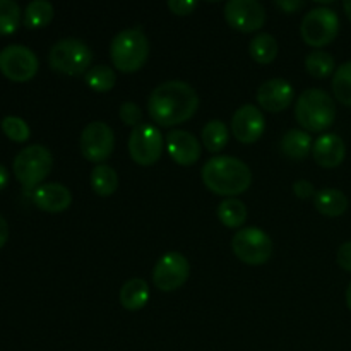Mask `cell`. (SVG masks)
Segmentation results:
<instances>
[{
	"label": "cell",
	"mask_w": 351,
	"mask_h": 351,
	"mask_svg": "<svg viewBox=\"0 0 351 351\" xmlns=\"http://www.w3.org/2000/svg\"><path fill=\"white\" fill-rule=\"evenodd\" d=\"M199 96L191 84L184 81H167L156 86L147 99V112L160 127H173L195 115Z\"/></svg>",
	"instance_id": "obj_1"
},
{
	"label": "cell",
	"mask_w": 351,
	"mask_h": 351,
	"mask_svg": "<svg viewBox=\"0 0 351 351\" xmlns=\"http://www.w3.org/2000/svg\"><path fill=\"white\" fill-rule=\"evenodd\" d=\"M202 184L216 195L243 194L252 184V171L242 160L233 156H215L202 167Z\"/></svg>",
	"instance_id": "obj_2"
},
{
	"label": "cell",
	"mask_w": 351,
	"mask_h": 351,
	"mask_svg": "<svg viewBox=\"0 0 351 351\" xmlns=\"http://www.w3.org/2000/svg\"><path fill=\"white\" fill-rule=\"evenodd\" d=\"M113 67L123 74H134L146 65L149 58V40L141 27H129L117 34L110 43Z\"/></svg>",
	"instance_id": "obj_3"
},
{
	"label": "cell",
	"mask_w": 351,
	"mask_h": 351,
	"mask_svg": "<svg viewBox=\"0 0 351 351\" xmlns=\"http://www.w3.org/2000/svg\"><path fill=\"white\" fill-rule=\"evenodd\" d=\"M295 119L305 132H324L335 123V99L322 89H307L298 96Z\"/></svg>",
	"instance_id": "obj_4"
},
{
	"label": "cell",
	"mask_w": 351,
	"mask_h": 351,
	"mask_svg": "<svg viewBox=\"0 0 351 351\" xmlns=\"http://www.w3.org/2000/svg\"><path fill=\"white\" fill-rule=\"evenodd\" d=\"M12 168L24 191L33 192L50 175L53 168V156L48 147L41 144H31L16 154Z\"/></svg>",
	"instance_id": "obj_5"
},
{
	"label": "cell",
	"mask_w": 351,
	"mask_h": 351,
	"mask_svg": "<svg viewBox=\"0 0 351 351\" xmlns=\"http://www.w3.org/2000/svg\"><path fill=\"white\" fill-rule=\"evenodd\" d=\"M48 62L53 71L65 75H81L89 71L93 62V51L84 41L77 38L58 40L48 53Z\"/></svg>",
	"instance_id": "obj_6"
},
{
	"label": "cell",
	"mask_w": 351,
	"mask_h": 351,
	"mask_svg": "<svg viewBox=\"0 0 351 351\" xmlns=\"http://www.w3.org/2000/svg\"><path fill=\"white\" fill-rule=\"evenodd\" d=\"M232 250L242 263L249 266H263L273 256V240L264 230L247 226L233 235Z\"/></svg>",
	"instance_id": "obj_7"
},
{
	"label": "cell",
	"mask_w": 351,
	"mask_h": 351,
	"mask_svg": "<svg viewBox=\"0 0 351 351\" xmlns=\"http://www.w3.org/2000/svg\"><path fill=\"white\" fill-rule=\"evenodd\" d=\"M339 33L338 14L328 7H315L302 19V40L314 48H322L332 43Z\"/></svg>",
	"instance_id": "obj_8"
},
{
	"label": "cell",
	"mask_w": 351,
	"mask_h": 351,
	"mask_svg": "<svg viewBox=\"0 0 351 351\" xmlns=\"http://www.w3.org/2000/svg\"><path fill=\"white\" fill-rule=\"evenodd\" d=\"M130 158L141 167H151L163 153V136L156 125L141 123L134 127L129 137Z\"/></svg>",
	"instance_id": "obj_9"
},
{
	"label": "cell",
	"mask_w": 351,
	"mask_h": 351,
	"mask_svg": "<svg viewBox=\"0 0 351 351\" xmlns=\"http://www.w3.org/2000/svg\"><path fill=\"white\" fill-rule=\"evenodd\" d=\"M40 62L36 53L24 45H9L0 51V71L14 82H26L36 75Z\"/></svg>",
	"instance_id": "obj_10"
},
{
	"label": "cell",
	"mask_w": 351,
	"mask_h": 351,
	"mask_svg": "<svg viewBox=\"0 0 351 351\" xmlns=\"http://www.w3.org/2000/svg\"><path fill=\"white\" fill-rule=\"evenodd\" d=\"M79 146L86 160L101 165L115 149V134L108 123L91 122L82 129Z\"/></svg>",
	"instance_id": "obj_11"
},
{
	"label": "cell",
	"mask_w": 351,
	"mask_h": 351,
	"mask_svg": "<svg viewBox=\"0 0 351 351\" xmlns=\"http://www.w3.org/2000/svg\"><path fill=\"white\" fill-rule=\"evenodd\" d=\"M191 274V264L180 252H168L158 259L153 269V283L161 291H175L184 287Z\"/></svg>",
	"instance_id": "obj_12"
},
{
	"label": "cell",
	"mask_w": 351,
	"mask_h": 351,
	"mask_svg": "<svg viewBox=\"0 0 351 351\" xmlns=\"http://www.w3.org/2000/svg\"><path fill=\"white\" fill-rule=\"evenodd\" d=\"M225 19L240 33H254L266 23V10L257 0H230L225 5Z\"/></svg>",
	"instance_id": "obj_13"
},
{
	"label": "cell",
	"mask_w": 351,
	"mask_h": 351,
	"mask_svg": "<svg viewBox=\"0 0 351 351\" xmlns=\"http://www.w3.org/2000/svg\"><path fill=\"white\" fill-rule=\"evenodd\" d=\"M266 120L263 112L254 105H243L232 117V134L239 143L254 144L263 137Z\"/></svg>",
	"instance_id": "obj_14"
},
{
	"label": "cell",
	"mask_w": 351,
	"mask_h": 351,
	"mask_svg": "<svg viewBox=\"0 0 351 351\" xmlns=\"http://www.w3.org/2000/svg\"><path fill=\"white\" fill-rule=\"evenodd\" d=\"M165 144H167V151L171 160L180 167H192L201 158V143L194 134L187 130H170L167 134Z\"/></svg>",
	"instance_id": "obj_15"
},
{
	"label": "cell",
	"mask_w": 351,
	"mask_h": 351,
	"mask_svg": "<svg viewBox=\"0 0 351 351\" xmlns=\"http://www.w3.org/2000/svg\"><path fill=\"white\" fill-rule=\"evenodd\" d=\"M295 96L293 86L285 79H269L257 89V101L261 108L271 113H280L291 105Z\"/></svg>",
	"instance_id": "obj_16"
},
{
	"label": "cell",
	"mask_w": 351,
	"mask_h": 351,
	"mask_svg": "<svg viewBox=\"0 0 351 351\" xmlns=\"http://www.w3.org/2000/svg\"><path fill=\"white\" fill-rule=\"evenodd\" d=\"M31 199L36 208L47 213H62L71 208L72 204L71 191L57 182L41 184L40 187L31 192Z\"/></svg>",
	"instance_id": "obj_17"
},
{
	"label": "cell",
	"mask_w": 351,
	"mask_h": 351,
	"mask_svg": "<svg viewBox=\"0 0 351 351\" xmlns=\"http://www.w3.org/2000/svg\"><path fill=\"white\" fill-rule=\"evenodd\" d=\"M312 156L315 163L322 168H336L343 163L346 156L345 141L338 134H322L314 141Z\"/></svg>",
	"instance_id": "obj_18"
},
{
	"label": "cell",
	"mask_w": 351,
	"mask_h": 351,
	"mask_svg": "<svg viewBox=\"0 0 351 351\" xmlns=\"http://www.w3.org/2000/svg\"><path fill=\"white\" fill-rule=\"evenodd\" d=\"M120 304L127 311H141L149 302V287L143 278H132L120 288Z\"/></svg>",
	"instance_id": "obj_19"
},
{
	"label": "cell",
	"mask_w": 351,
	"mask_h": 351,
	"mask_svg": "<svg viewBox=\"0 0 351 351\" xmlns=\"http://www.w3.org/2000/svg\"><path fill=\"white\" fill-rule=\"evenodd\" d=\"M314 206L321 215L328 218H338L348 209V197L338 189H322L315 194Z\"/></svg>",
	"instance_id": "obj_20"
},
{
	"label": "cell",
	"mask_w": 351,
	"mask_h": 351,
	"mask_svg": "<svg viewBox=\"0 0 351 351\" xmlns=\"http://www.w3.org/2000/svg\"><path fill=\"white\" fill-rule=\"evenodd\" d=\"M312 137L311 134L302 129H291L281 139L280 147L285 156L291 160H305L312 153Z\"/></svg>",
	"instance_id": "obj_21"
},
{
	"label": "cell",
	"mask_w": 351,
	"mask_h": 351,
	"mask_svg": "<svg viewBox=\"0 0 351 351\" xmlns=\"http://www.w3.org/2000/svg\"><path fill=\"white\" fill-rule=\"evenodd\" d=\"M91 187L95 194L110 197L119 189V175L108 165H96L91 171Z\"/></svg>",
	"instance_id": "obj_22"
},
{
	"label": "cell",
	"mask_w": 351,
	"mask_h": 351,
	"mask_svg": "<svg viewBox=\"0 0 351 351\" xmlns=\"http://www.w3.org/2000/svg\"><path fill=\"white\" fill-rule=\"evenodd\" d=\"M249 53L257 64H271L278 55V41L274 40L273 34L259 33L257 36L252 38V41H250Z\"/></svg>",
	"instance_id": "obj_23"
},
{
	"label": "cell",
	"mask_w": 351,
	"mask_h": 351,
	"mask_svg": "<svg viewBox=\"0 0 351 351\" xmlns=\"http://www.w3.org/2000/svg\"><path fill=\"white\" fill-rule=\"evenodd\" d=\"M53 14L55 9L48 0H33V2L27 3L26 10H24V24L29 29L45 27L51 23Z\"/></svg>",
	"instance_id": "obj_24"
},
{
	"label": "cell",
	"mask_w": 351,
	"mask_h": 351,
	"mask_svg": "<svg viewBox=\"0 0 351 351\" xmlns=\"http://www.w3.org/2000/svg\"><path fill=\"white\" fill-rule=\"evenodd\" d=\"M230 129L221 120H211L202 129V144L209 153H219L228 144Z\"/></svg>",
	"instance_id": "obj_25"
},
{
	"label": "cell",
	"mask_w": 351,
	"mask_h": 351,
	"mask_svg": "<svg viewBox=\"0 0 351 351\" xmlns=\"http://www.w3.org/2000/svg\"><path fill=\"white\" fill-rule=\"evenodd\" d=\"M218 219L228 228H240L247 219V208L235 197L225 199L218 206Z\"/></svg>",
	"instance_id": "obj_26"
},
{
	"label": "cell",
	"mask_w": 351,
	"mask_h": 351,
	"mask_svg": "<svg viewBox=\"0 0 351 351\" xmlns=\"http://www.w3.org/2000/svg\"><path fill=\"white\" fill-rule=\"evenodd\" d=\"M335 58L328 51L315 50L305 57V69L315 79H324L335 72Z\"/></svg>",
	"instance_id": "obj_27"
},
{
	"label": "cell",
	"mask_w": 351,
	"mask_h": 351,
	"mask_svg": "<svg viewBox=\"0 0 351 351\" xmlns=\"http://www.w3.org/2000/svg\"><path fill=\"white\" fill-rule=\"evenodd\" d=\"M86 82L93 91L106 93L115 86L117 74L108 65H95L86 72Z\"/></svg>",
	"instance_id": "obj_28"
},
{
	"label": "cell",
	"mask_w": 351,
	"mask_h": 351,
	"mask_svg": "<svg viewBox=\"0 0 351 351\" xmlns=\"http://www.w3.org/2000/svg\"><path fill=\"white\" fill-rule=\"evenodd\" d=\"M332 93L343 105L351 106V62L339 65L332 75Z\"/></svg>",
	"instance_id": "obj_29"
},
{
	"label": "cell",
	"mask_w": 351,
	"mask_h": 351,
	"mask_svg": "<svg viewBox=\"0 0 351 351\" xmlns=\"http://www.w3.org/2000/svg\"><path fill=\"white\" fill-rule=\"evenodd\" d=\"M21 7L14 0H0V34H10L19 27Z\"/></svg>",
	"instance_id": "obj_30"
},
{
	"label": "cell",
	"mask_w": 351,
	"mask_h": 351,
	"mask_svg": "<svg viewBox=\"0 0 351 351\" xmlns=\"http://www.w3.org/2000/svg\"><path fill=\"white\" fill-rule=\"evenodd\" d=\"M2 130L5 132V136L9 139L16 141V143H24V141L29 139V125L26 123V120H23L21 117L16 115H7L2 119Z\"/></svg>",
	"instance_id": "obj_31"
},
{
	"label": "cell",
	"mask_w": 351,
	"mask_h": 351,
	"mask_svg": "<svg viewBox=\"0 0 351 351\" xmlns=\"http://www.w3.org/2000/svg\"><path fill=\"white\" fill-rule=\"evenodd\" d=\"M120 119L125 125L129 127H137L141 125V120H143V110L139 105L132 101H125L120 106Z\"/></svg>",
	"instance_id": "obj_32"
},
{
	"label": "cell",
	"mask_w": 351,
	"mask_h": 351,
	"mask_svg": "<svg viewBox=\"0 0 351 351\" xmlns=\"http://www.w3.org/2000/svg\"><path fill=\"white\" fill-rule=\"evenodd\" d=\"M195 7H197V2H194V0H170L168 2V9L175 16H189V14L194 12Z\"/></svg>",
	"instance_id": "obj_33"
},
{
	"label": "cell",
	"mask_w": 351,
	"mask_h": 351,
	"mask_svg": "<svg viewBox=\"0 0 351 351\" xmlns=\"http://www.w3.org/2000/svg\"><path fill=\"white\" fill-rule=\"evenodd\" d=\"M293 192L295 195H297L298 199H311V197H315V189L314 185L311 184L308 180H297L293 184Z\"/></svg>",
	"instance_id": "obj_34"
},
{
	"label": "cell",
	"mask_w": 351,
	"mask_h": 351,
	"mask_svg": "<svg viewBox=\"0 0 351 351\" xmlns=\"http://www.w3.org/2000/svg\"><path fill=\"white\" fill-rule=\"evenodd\" d=\"M336 261H338L339 267L351 273V242H345L339 247L338 254H336Z\"/></svg>",
	"instance_id": "obj_35"
},
{
	"label": "cell",
	"mask_w": 351,
	"mask_h": 351,
	"mask_svg": "<svg viewBox=\"0 0 351 351\" xmlns=\"http://www.w3.org/2000/svg\"><path fill=\"white\" fill-rule=\"evenodd\" d=\"M274 5H276L278 9L283 10V12L293 14L297 12V10H300L302 7L305 5V2H302V0H276Z\"/></svg>",
	"instance_id": "obj_36"
},
{
	"label": "cell",
	"mask_w": 351,
	"mask_h": 351,
	"mask_svg": "<svg viewBox=\"0 0 351 351\" xmlns=\"http://www.w3.org/2000/svg\"><path fill=\"white\" fill-rule=\"evenodd\" d=\"M7 239H9V225H7L5 218L0 215V249L5 245Z\"/></svg>",
	"instance_id": "obj_37"
},
{
	"label": "cell",
	"mask_w": 351,
	"mask_h": 351,
	"mask_svg": "<svg viewBox=\"0 0 351 351\" xmlns=\"http://www.w3.org/2000/svg\"><path fill=\"white\" fill-rule=\"evenodd\" d=\"M7 180H9V171L3 165H0V191L7 185Z\"/></svg>",
	"instance_id": "obj_38"
},
{
	"label": "cell",
	"mask_w": 351,
	"mask_h": 351,
	"mask_svg": "<svg viewBox=\"0 0 351 351\" xmlns=\"http://www.w3.org/2000/svg\"><path fill=\"white\" fill-rule=\"evenodd\" d=\"M343 7H345V12H346V16H348V19L351 21V0H346V2L343 3Z\"/></svg>",
	"instance_id": "obj_39"
},
{
	"label": "cell",
	"mask_w": 351,
	"mask_h": 351,
	"mask_svg": "<svg viewBox=\"0 0 351 351\" xmlns=\"http://www.w3.org/2000/svg\"><path fill=\"white\" fill-rule=\"evenodd\" d=\"M346 305H348V308L351 311V283L348 285V290H346Z\"/></svg>",
	"instance_id": "obj_40"
}]
</instances>
